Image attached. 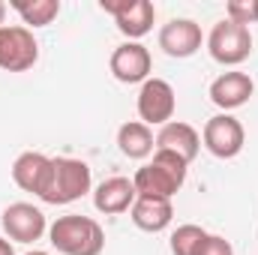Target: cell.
Returning a JSON list of instances; mask_svg holds the SVG:
<instances>
[{
  "label": "cell",
  "mask_w": 258,
  "mask_h": 255,
  "mask_svg": "<svg viewBox=\"0 0 258 255\" xmlns=\"http://www.w3.org/2000/svg\"><path fill=\"white\" fill-rule=\"evenodd\" d=\"M48 243L60 255H102L105 249V231L90 216H57L48 225Z\"/></svg>",
  "instance_id": "1"
},
{
  "label": "cell",
  "mask_w": 258,
  "mask_h": 255,
  "mask_svg": "<svg viewBox=\"0 0 258 255\" xmlns=\"http://www.w3.org/2000/svg\"><path fill=\"white\" fill-rule=\"evenodd\" d=\"M93 186V174L90 165L84 159H72V156H51V168L45 177V186L39 192V201L45 204H72L78 198H84Z\"/></svg>",
  "instance_id": "2"
},
{
  "label": "cell",
  "mask_w": 258,
  "mask_h": 255,
  "mask_svg": "<svg viewBox=\"0 0 258 255\" xmlns=\"http://www.w3.org/2000/svg\"><path fill=\"white\" fill-rule=\"evenodd\" d=\"M186 171H189V165H186L180 156H174V153H168V150H153V159L144 162V165L135 171L132 183H135V192H138V195L174 198V195L180 192V186L186 183Z\"/></svg>",
  "instance_id": "3"
},
{
  "label": "cell",
  "mask_w": 258,
  "mask_h": 255,
  "mask_svg": "<svg viewBox=\"0 0 258 255\" xmlns=\"http://www.w3.org/2000/svg\"><path fill=\"white\" fill-rule=\"evenodd\" d=\"M207 51L216 63L240 66L252 54V33H249V27L222 18V21L213 24L210 36H207Z\"/></svg>",
  "instance_id": "4"
},
{
  "label": "cell",
  "mask_w": 258,
  "mask_h": 255,
  "mask_svg": "<svg viewBox=\"0 0 258 255\" xmlns=\"http://www.w3.org/2000/svg\"><path fill=\"white\" fill-rule=\"evenodd\" d=\"M39 60V42L33 30L24 24H3L0 27V69L3 72H27Z\"/></svg>",
  "instance_id": "5"
},
{
  "label": "cell",
  "mask_w": 258,
  "mask_h": 255,
  "mask_svg": "<svg viewBox=\"0 0 258 255\" xmlns=\"http://www.w3.org/2000/svg\"><path fill=\"white\" fill-rule=\"evenodd\" d=\"M99 9L114 15V24L126 36V42L147 36L156 21V6L150 0H99Z\"/></svg>",
  "instance_id": "6"
},
{
  "label": "cell",
  "mask_w": 258,
  "mask_h": 255,
  "mask_svg": "<svg viewBox=\"0 0 258 255\" xmlns=\"http://www.w3.org/2000/svg\"><path fill=\"white\" fill-rule=\"evenodd\" d=\"M177 96L165 78H147L138 90V117L147 126H165L174 120Z\"/></svg>",
  "instance_id": "7"
},
{
  "label": "cell",
  "mask_w": 258,
  "mask_h": 255,
  "mask_svg": "<svg viewBox=\"0 0 258 255\" xmlns=\"http://www.w3.org/2000/svg\"><path fill=\"white\" fill-rule=\"evenodd\" d=\"M0 225H3L6 240H15V243H36V240H42V234L48 231L45 213H42L36 204H27V201L9 204V207L0 213Z\"/></svg>",
  "instance_id": "8"
},
{
  "label": "cell",
  "mask_w": 258,
  "mask_h": 255,
  "mask_svg": "<svg viewBox=\"0 0 258 255\" xmlns=\"http://www.w3.org/2000/svg\"><path fill=\"white\" fill-rule=\"evenodd\" d=\"M201 144L216 159H234L246 144V129L234 114H216L201 129Z\"/></svg>",
  "instance_id": "9"
},
{
  "label": "cell",
  "mask_w": 258,
  "mask_h": 255,
  "mask_svg": "<svg viewBox=\"0 0 258 255\" xmlns=\"http://www.w3.org/2000/svg\"><path fill=\"white\" fill-rule=\"evenodd\" d=\"M111 75L120 84H144L150 78L153 69V57L147 51V45L141 42H123L111 51Z\"/></svg>",
  "instance_id": "10"
},
{
  "label": "cell",
  "mask_w": 258,
  "mask_h": 255,
  "mask_svg": "<svg viewBox=\"0 0 258 255\" xmlns=\"http://www.w3.org/2000/svg\"><path fill=\"white\" fill-rule=\"evenodd\" d=\"M201 42H204L201 24H195L192 18H171L159 30V48L168 57H177V60L192 57L195 51L201 48Z\"/></svg>",
  "instance_id": "11"
},
{
  "label": "cell",
  "mask_w": 258,
  "mask_h": 255,
  "mask_svg": "<svg viewBox=\"0 0 258 255\" xmlns=\"http://www.w3.org/2000/svg\"><path fill=\"white\" fill-rule=\"evenodd\" d=\"M252 93H255V81H252L246 72H237V69L222 72V75L213 78V84H210V102H213L216 108H222V114H228V111L246 105V102L252 99Z\"/></svg>",
  "instance_id": "12"
},
{
  "label": "cell",
  "mask_w": 258,
  "mask_h": 255,
  "mask_svg": "<svg viewBox=\"0 0 258 255\" xmlns=\"http://www.w3.org/2000/svg\"><path fill=\"white\" fill-rule=\"evenodd\" d=\"M156 150H168L189 165L201 150V135L195 126L183 123V120H171V123L159 126V132H156Z\"/></svg>",
  "instance_id": "13"
},
{
  "label": "cell",
  "mask_w": 258,
  "mask_h": 255,
  "mask_svg": "<svg viewBox=\"0 0 258 255\" xmlns=\"http://www.w3.org/2000/svg\"><path fill=\"white\" fill-rule=\"evenodd\" d=\"M129 216L135 222V228L147 231V234H159L171 225L174 219V204L171 198H150V195H138L135 204L129 207Z\"/></svg>",
  "instance_id": "14"
},
{
  "label": "cell",
  "mask_w": 258,
  "mask_h": 255,
  "mask_svg": "<svg viewBox=\"0 0 258 255\" xmlns=\"http://www.w3.org/2000/svg\"><path fill=\"white\" fill-rule=\"evenodd\" d=\"M135 198L138 192L129 177H108L93 189V207L105 216H117V213H126L135 204Z\"/></svg>",
  "instance_id": "15"
},
{
  "label": "cell",
  "mask_w": 258,
  "mask_h": 255,
  "mask_svg": "<svg viewBox=\"0 0 258 255\" xmlns=\"http://www.w3.org/2000/svg\"><path fill=\"white\" fill-rule=\"evenodd\" d=\"M48 168H51V156H45L39 150H24L12 162V180L18 189L33 192L39 198V192L45 186V177H48Z\"/></svg>",
  "instance_id": "16"
},
{
  "label": "cell",
  "mask_w": 258,
  "mask_h": 255,
  "mask_svg": "<svg viewBox=\"0 0 258 255\" xmlns=\"http://www.w3.org/2000/svg\"><path fill=\"white\" fill-rule=\"evenodd\" d=\"M117 147L126 159H147L156 150V135L153 129L141 120H129L117 129Z\"/></svg>",
  "instance_id": "17"
},
{
  "label": "cell",
  "mask_w": 258,
  "mask_h": 255,
  "mask_svg": "<svg viewBox=\"0 0 258 255\" xmlns=\"http://www.w3.org/2000/svg\"><path fill=\"white\" fill-rule=\"evenodd\" d=\"M12 9L21 15L24 27H48L60 15V0H15Z\"/></svg>",
  "instance_id": "18"
},
{
  "label": "cell",
  "mask_w": 258,
  "mask_h": 255,
  "mask_svg": "<svg viewBox=\"0 0 258 255\" xmlns=\"http://www.w3.org/2000/svg\"><path fill=\"white\" fill-rule=\"evenodd\" d=\"M204 237H207V231L201 225H192V222L177 225L171 234V255H198Z\"/></svg>",
  "instance_id": "19"
},
{
  "label": "cell",
  "mask_w": 258,
  "mask_h": 255,
  "mask_svg": "<svg viewBox=\"0 0 258 255\" xmlns=\"http://www.w3.org/2000/svg\"><path fill=\"white\" fill-rule=\"evenodd\" d=\"M225 18L228 21H237L243 27L258 24V0H231L225 6Z\"/></svg>",
  "instance_id": "20"
},
{
  "label": "cell",
  "mask_w": 258,
  "mask_h": 255,
  "mask_svg": "<svg viewBox=\"0 0 258 255\" xmlns=\"http://www.w3.org/2000/svg\"><path fill=\"white\" fill-rule=\"evenodd\" d=\"M198 255H234V246L225 237H219V234H207L204 243H201V249H198Z\"/></svg>",
  "instance_id": "21"
},
{
  "label": "cell",
  "mask_w": 258,
  "mask_h": 255,
  "mask_svg": "<svg viewBox=\"0 0 258 255\" xmlns=\"http://www.w3.org/2000/svg\"><path fill=\"white\" fill-rule=\"evenodd\" d=\"M0 255H15V249H12V243H9L6 237H0Z\"/></svg>",
  "instance_id": "22"
},
{
  "label": "cell",
  "mask_w": 258,
  "mask_h": 255,
  "mask_svg": "<svg viewBox=\"0 0 258 255\" xmlns=\"http://www.w3.org/2000/svg\"><path fill=\"white\" fill-rule=\"evenodd\" d=\"M3 21H6V3L0 0V27H3Z\"/></svg>",
  "instance_id": "23"
},
{
  "label": "cell",
  "mask_w": 258,
  "mask_h": 255,
  "mask_svg": "<svg viewBox=\"0 0 258 255\" xmlns=\"http://www.w3.org/2000/svg\"><path fill=\"white\" fill-rule=\"evenodd\" d=\"M24 255H51V252H45V249H33V252H24Z\"/></svg>",
  "instance_id": "24"
}]
</instances>
